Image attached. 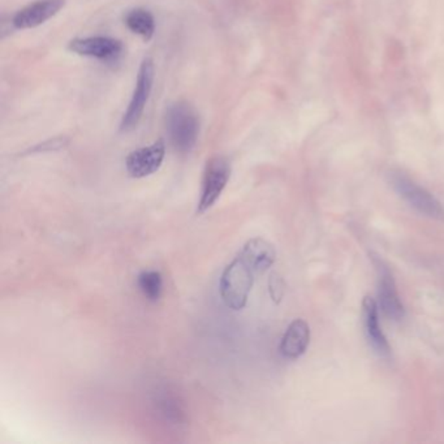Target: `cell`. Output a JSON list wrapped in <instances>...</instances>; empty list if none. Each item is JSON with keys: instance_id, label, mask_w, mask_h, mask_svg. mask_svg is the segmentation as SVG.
Wrapping results in <instances>:
<instances>
[{"instance_id": "4fadbf2b", "label": "cell", "mask_w": 444, "mask_h": 444, "mask_svg": "<svg viewBox=\"0 0 444 444\" xmlns=\"http://www.w3.org/2000/svg\"><path fill=\"white\" fill-rule=\"evenodd\" d=\"M126 27L144 40H150L155 33L154 16L149 10L135 8L129 10L126 16Z\"/></svg>"}, {"instance_id": "277c9868", "label": "cell", "mask_w": 444, "mask_h": 444, "mask_svg": "<svg viewBox=\"0 0 444 444\" xmlns=\"http://www.w3.org/2000/svg\"><path fill=\"white\" fill-rule=\"evenodd\" d=\"M378 275V299L379 306L387 318L392 320H401L406 316L404 305L397 293L395 279L390 266L377 253H369Z\"/></svg>"}, {"instance_id": "30bf717a", "label": "cell", "mask_w": 444, "mask_h": 444, "mask_svg": "<svg viewBox=\"0 0 444 444\" xmlns=\"http://www.w3.org/2000/svg\"><path fill=\"white\" fill-rule=\"evenodd\" d=\"M64 0H37L20 10L12 19L16 29H33L58 15L64 7Z\"/></svg>"}, {"instance_id": "52a82bcc", "label": "cell", "mask_w": 444, "mask_h": 444, "mask_svg": "<svg viewBox=\"0 0 444 444\" xmlns=\"http://www.w3.org/2000/svg\"><path fill=\"white\" fill-rule=\"evenodd\" d=\"M165 145L163 140H158L150 146L137 149L126 156V171L131 177L142 179L155 174L165 161Z\"/></svg>"}, {"instance_id": "8992f818", "label": "cell", "mask_w": 444, "mask_h": 444, "mask_svg": "<svg viewBox=\"0 0 444 444\" xmlns=\"http://www.w3.org/2000/svg\"><path fill=\"white\" fill-rule=\"evenodd\" d=\"M153 82H154V61L150 58H146L141 63V67L137 75L133 96L120 124L121 132H129L138 126L144 114L146 103L150 97Z\"/></svg>"}, {"instance_id": "2e32d148", "label": "cell", "mask_w": 444, "mask_h": 444, "mask_svg": "<svg viewBox=\"0 0 444 444\" xmlns=\"http://www.w3.org/2000/svg\"><path fill=\"white\" fill-rule=\"evenodd\" d=\"M269 292L275 304H280L286 293V283L278 272H272L269 278Z\"/></svg>"}, {"instance_id": "ba28073f", "label": "cell", "mask_w": 444, "mask_h": 444, "mask_svg": "<svg viewBox=\"0 0 444 444\" xmlns=\"http://www.w3.org/2000/svg\"><path fill=\"white\" fill-rule=\"evenodd\" d=\"M68 50L80 57L111 61L120 57L123 45L120 40L110 37H87L72 39L68 45Z\"/></svg>"}, {"instance_id": "9c48e42d", "label": "cell", "mask_w": 444, "mask_h": 444, "mask_svg": "<svg viewBox=\"0 0 444 444\" xmlns=\"http://www.w3.org/2000/svg\"><path fill=\"white\" fill-rule=\"evenodd\" d=\"M362 319L370 347L374 349L378 356L383 358L391 357V347L379 325V305L377 301L370 296H365L362 299Z\"/></svg>"}, {"instance_id": "6da1fadb", "label": "cell", "mask_w": 444, "mask_h": 444, "mask_svg": "<svg viewBox=\"0 0 444 444\" xmlns=\"http://www.w3.org/2000/svg\"><path fill=\"white\" fill-rule=\"evenodd\" d=\"M165 129L171 145L179 153L192 151L200 135V117L186 102H176L167 108Z\"/></svg>"}, {"instance_id": "7c38bea8", "label": "cell", "mask_w": 444, "mask_h": 444, "mask_svg": "<svg viewBox=\"0 0 444 444\" xmlns=\"http://www.w3.org/2000/svg\"><path fill=\"white\" fill-rule=\"evenodd\" d=\"M239 256L256 274H263L269 270L276 260L274 245L261 237H254L246 242Z\"/></svg>"}, {"instance_id": "8fae6325", "label": "cell", "mask_w": 444, "mask_h": 444, "mask_svg": "<svg viewBox=\"0 0 444 444\" xmlns=\"http://www.w3.org/2000/svg\"><path fill=\"white\" fill-rule=\"evenodd\" d=\"M309 343L310 327L308 322L304 319H295L290 322L281 338L280 353L283 357L288 360H297L306 352Z\"/></svg>"}, {"instance_id": "3957f363", "label": "cell", "mask_w": 444, "mask_h": 444, "mask_svg": "<svg viewBox=\"0 0 444 444\" xmlns=\"http://www.w3.org/2000/svg\"><path fill=\"white\" fill-rule=\"evenodd\" d=\"M254 275L256 272L240 256H237L224 269L219 281V290L223 302L230 309L242 310L245 308L254 283Z\"/></svg>"}, {"instance_id": "5b68a950", "label": "cell", "mask_w": 444, "mask_h": 444, "mask_svg": "<svg viewBox=\"0 0 444 444\" xmlns=\"http://www.w3.org/2000/svg\"><path fill=\"white\" fill-rule=\"evenodd\" d=\"M231 177V163L224 156H214L203 171L201 198L197 207V214L206 213L214 203L219 200L224 188Z\"/></svg>"}, {"instance_id": "e0dca14e", "label": "cell", "mask_w": 444, "mask_h": 444, "mask_svg": "<svg viewBox=\"0 0 444 444\" xmlns=\"http://www.w3.org/2000/svg\"><path fill=\"white\" fill-rule=\"evenodd\" d=\"M67 145V141L63 138H57L49 142H43L42 145L36 146L30 150V153H43V151H52V150H60Z\"/></svg>"}, {"instance_id": "7a4b0ae2", "label": "cell", "mask_w": 444, "mask_h": 444, "mask_svg": "<svg viewBox=\"0 0 444 444\" xmlns=\"http://www.w3.org/2000/svg\"><path fill=\"white\" fill-rule=\"evenodd\" d=\"M388 183L415 212L425 215L430 219L444 221V206L424 186L418 185L408 175L394 170L388 174Z\"/></svg>"}, {"instance_id": "9a60e30c", "label": "cell", "mask_w": 444, "mask_h": 444, "mask_svg": "<svg viewBox=\"0 0 444 444\" xmlns=\"http://www.w3.org/2000/svg\"><path fill=\"white\" fill-rule=\"evenodd\" d=\"M161 406V415L165 417V420H171V421H180L182 420V410L180 406L176 403L174 397L171 396H163L159 401Z\"/></svg>"}, {"instance_id": "5bb4252c", "label": "cell", "mask_w": 444, "mask_h": 444, "mask_svg": "<svg viewBox=\"0 0 444 444\" xmlns=\"http://www.w3.org/2000/svg\"><path fill=\"white\" fill-rule=\"evenodd\" d=\"M137 286L149 301L156 302L163 292V278L156 270H145L137 276Z\"/></svg>"}]
</instances>
